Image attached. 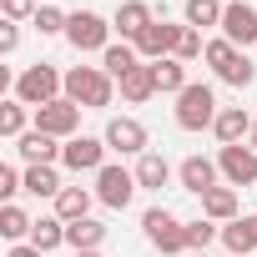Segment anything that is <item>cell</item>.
I'll list each match as a JSON object with an SVG mask.
<instances>
[{
    "instance_id": "obj_1",
    "label": "cell",
    "mask_w": 257,
    "mask_h": 257,
    "mask_svg": "<svg viewBox=\"0 0 257 257\" xmlns=\"http://www.w3.org/2000/svg\"><path fill=\"white\" fill-rule=\"evenodd\" d=\"M111 96H116V81L101 66H71L66 71V101H76L81 111H101V106H111Z\"/></svg>"
},
{
    "instance_id": "obj_2",
    "label": "cell",
    "mask_w": 257,
    "mask_h": 257,
    "mask_svg": "<svg viewBox=\"0 0 257 257\" xmlns=\"http://www.w3.org/2000/svg\"><path fill=\"white\" fill-rule=\"evenodd\" d=\"M66 96V76L56 71V66H31V71H21L16 76V101H26V106H51V101H61Z\"/></svg>"
},
{
    "instance_id": "obj_3",
    "label": "cell",
    "mask_w": 257,
    "mask_h": 257,
    "mask_svg": "<svg viewBox=\"0 0 257 257\" xmlns=\"http://www.w3.org/2000/svg\"><path fill=\"white\" fill-rule=\"evenodd\" d=\"M217 96H212V86H202V81H192L182 96H177V126L182 132H207V126H217Z\"/></svg>"
},
{
    "instance_id": "obj_4",
    "label": "cell",
    "mask_w": 257,
    "mask_h": 257,
    "mask_svg": "<svg viewBox=\"0 0 257 257\" xmlns=\"http://www.w3.org/2000/svg\"><path fill=\"white\" fill-rule=\"evenodd\" d=\"M142 232H147V242L157 247V252H187V222H177L167 207H152V212H142Z\"/></svg>"
},
{
    "instance_id": "obj_5",
    "label": "cell",
    "mask_w": 257,
    "mask_h": 257,
    "mask_svg": "<svg viewBox=\"0 0 257 257\" xmlns=\"http://www.w3.org/2000/svg\"><path fill=\"white\" fill-rule=\"evenodd\" d=\"M111 31H116V26H111L106 16H96V11H76L71 26H66V41L86 56V51H106V46H111Z\"/></svg>"
},
{
    "instance_id": "obj_6",
    "label": "cell",
    "mask_w": 257,
    "mask_h": 257,
    "mask_svg": "<svg viewBox=\"0 0 257 257\" xmlns=\"http://www.w3.org/2000/svg\"><path fill=\"white\" fill-rule=\"evenodd\" d=\"M132 197H137V172H126V167H111V162L96 172V202H106V207L126 212V207H132Z\"/></svg>"
},
{
    "instance_id": "obj_7",
    "label": "cell",
    "mask_w": 257,
    "mask_h": 257,
    "mask_svg": "<svg viewBox=\"0 0 257 257\" xmlns=\"http://www.w3.org/2000/svg\"><path fill=\"white\" fill-rule=\"evenodd\" d=\"M76 126H81V106L66 101V96L36 111V132H46V137H56V142H71V137H76Z\"/></svg>"
},
{
    "instance_id": "obj_8",
    "label": "cell",
    "mask_w": 257,
    "mask_h": 257,
    "mask_svg": "<svg viewBox=\"0 0 257 257\" xmlns=\"http://www.w3.org/2000/svg\"><path fill=\"white\" fill-rule=\"evenodd\" d=\"M101 142H106L111 152H121V157H147V126H142L137 116H111Z\"/></svg>"
},
{
    "instance_id": "obj_9",
    "label": "cell",
    "mask_w": 257,
    "mask_h": 257,
    "mask_svg": "<svg viewBox=\"0 0 257 257\" xmlns=\"http://www.w3.org/2000/svg\"><path fill=\"white\" fill-rule=\"evenodd\" d=\"M217 172L227 177V187H257V152L242 147H222L217 152Z\"/></svg>"
},
{
    "instance_id": "obj_10",
    "label": "cell",
    "mask_w": 257,
    "mask_h": 257,
    "mask_svg": "<svg viewBox=\"0 0 257 257\" xmlns=\"http://www.w3.org/2000/svg\"><path fill=\"white\" fill-rule=\"evenodd\" d=\"M222 36H227L237 51L257 46V11L247 6V0H227V11H222Z\"/></svg>"
},
{
    "instance_id": "obj_11",
    "label": "cell",
    "mask_w": 257,
    "mask_h": 257,
    "mask_svg": "<svg viewBox=\"0 0 257 257\" xmlns=\"http://www.w3.org/2000/svg\"><path fill=\"white\" fill-rule=\"evenodd\" d=\"M182 36H187V26H167V21H157V26H147V36L137 41V56H142V61H167V56H177Z\"/></svg>"
},
{
    "instance_id": "obj_12",
    "label": "cell",
    "mask_w": 257,
    "mask_h": 257,
    "mask_svg": "<svg viewBox=\"0 0 257 257\" xmlns=\"http://www.w3.org/2000/svg\"><path fill=\"white\" fill-rule=\"evenodd\" d=\"M106 142H96V137H71L66 142V152H61V162L71 167V172H101L106 167Z\"/></svg>"
},
{
    "instance_id": "obj_13",
    "label": "cell",
    "mask_w": 257,
    "mask_h": 257,
    "mask_svg": "<svg viewBox=\"0 0 257 257\" xmlns=\"http://www.w3.org/2000/svg\"><path fill=\"white\" fill-rule=\"evenodd\" d=\"M252 126H257V121H252L242 106H222L212 132H217V142H222V147H242V142H252Z\"/></svg>"
},
{
    "instance_id": "obj_14",
    "label": "cell",
    "mask_w": 257,
    "mask_h": 257,
    "mask_svg": "<svg viewBox=\"0 0 257 257\" xmlns=\"http://www.w3.org/2000/svg\"><path fill=\"white\" fill-rule=\"evenodd\" d=\"M116 31H121V41H142L147 36V26H157V16H152V6H147V0H126V6L116 11V21H111Z\"/></svg>"
},
{
    "instance_id": "obj_15",
    "label": "cell",
    "mask_w": 257,
    "mask_h": 257,
    "mask_svg": "<svg viewBox=\"0 0 257 257\" xmlns=\"http://www.w3.org/2000/svg\"><path fill=\"white\" fill-rule=\"evenodd\" d=\"M16 152L26 157V167H56L66 147H56V137H46V132H36V126H31V132L16 142Z\"/></svg>"
},
{
    "instance_id": "obj_16",
    "label": "cell",
    "mask_w": 257,
    "mask_h": 257,
    "mask_svg": "<svg viewBox=\"0 0 257 257\" xmlns=\"http://www.w3.org/2000/svg\"><path fill=\"white\" fill-rule=\"evenodd\" d=\"M177 177H182V187H187V192L207 197V192L217 187V177H222V172H217V162H212V157H187V162L177 167Z\"/></svg>"
},
{
    "instance_id": "obj_17",
    "label": "cell",
    "mask_w": 257,
    "mask_h": 257,
    "mask_svg": "<svg viewBox=\"0 0 257 257\" xmlns=\"http://www.w3.org/2000/svg\"><path fill=\"white\" fill-rule=\"evenodd\" d=\"M116 86H121V96L132 101V106H142V101H152V96H157V71H152V61H142V66H132V71H126V76L116 81Z\"/></svg>"
},
{
    "instance_id": "obj_18",
    "label": "cell",
    "mask_w": 257,
    "mask_h": 257,
    "mask_svg": "<svg viewBox=\"0 0 257 257\" xmlns=\"http://www.w3.org/2000/svg\"><path fill=\"white\" fill-rule=\"evenodd\" d=\"M101 242H106V227H101L96 217L66 222V247H76V252H101Z\"/></svg>"
},
{
    "instance_id": "obj_19",
    "label": "cell",
    "mask_w": 257,
    "mask_h": 257,
    "mask_svg": "<svg viewBox=\"0 0 257 257\" xmlns=\"http://www.w3.org/2000/svg\"><path fill=\"white\" fill-rule=\"evenodd\" d=\"M222 242H227L232 257L257 252V217H237V222H227V227H222Z\"/></svg>"
},
{
    "instance_id": "obj_20",
    "label": "cell",
    "mask_w": 257,
    "mask_h": 257,
    "mask_svg": "<svg viewBox=\"0 0 257 257\" xmlns=\"http://www.w3.org/2000/svg\"><path fill=\"white\" fill-rule=\"evenodd\" d=\"M132 66H142V56H137V46H132V41H121V46L111 41V46L101 51V71H106L111 81H121V76L132 71Z\"/></svg>"
},
{
    "instance_id": "obj_21",
    "label": "cell",
    "mask_w": 257,
    "mask_h": 257,
    "mask_svg": "<svg viewBox=\"0 0 257 257\" xmlns=\"http://www.w3.org/2000/svg\"><path fill=\"white\" fill-rule=\"evenodd\" d=\"M91 197H96V192H86V187H61V197H56V217H61V222H81V217H91Z\"/></svg>"
},
{
    "instance_id": "obj_22",
    "label": "cell",
    "mask_w": 257,
    "mask_h": 257,
    "mask_svg": "<svg viewBox=\"0 0 257 257\" xmlns=\"http://www.w3.org/2000/svg\"><path fill=\"white\" fill-rule=\"evenodd\" d=\"M202 212L207 222H237V187H212L202 197Z\"/></svg>"
},
{
    "instance_id": "obj_23",
    "label": "cell",
    "mask_w": 257,
    "mask_h": 257,
    "mask_svg": "<svg viewBox=\"0 0 257 257\" xmlns=\"http://www.w3.org/2000/svg\"><path fill=\"white\" fill-rule=\"evenodd\" d=\"M152 71H157V91H167V96H182L192 81H187V66L177 61V56H167V61H152Z\"/></svg>"
},
{
    "instance_id": "obj_24",
    "label": "cell",
    "mask_w": 257,
    "mask_h": 257,
    "mask_svg": "<svg viewBox=\"0 0 257 257\" xmlns=\"http://www.w3.org/2000/svg\"><path fill=\"white\" fill-rule=\"evenodd\" d=\"M167 182H172V167H167V157L147 152V157L137 162V187H147V192H162Z\"/></svg>"
},
{
    "instance_id": "obj_25",
    "label": "cell",
    "mask_w": 257,
    "mask_h": 257,
    "mask_svg": "<svg viewBox=\"0 0 257 257\" xmlns=\"http://www.w3.org/2000/svg\"><path fill=\"white\" fill-rule=\"evenodd\" d=\"M222 11H227L222 0H187V26L192 31H212V26L222 31Z\"/></svg>"
},
{
    "instance_id": "obj_26",
    "label": "cell",
    "mask_w": 257,
    "mask_h": 257,
    "mask_svg": "<svg viewBox=\"0 0 257 257\" xmlns=\"http://www.w3.org/2000/svg\"><path fill=\"white\" fill-rule=\"evenodd\" d=\"M31 227H36V222H31L16 202H6V207H0V237H6L11 247H16V242H26V237H31Z\"/></svg>"
},
{
    "instance_id": "obj_27",
    "label": "cell",
    "mask_w": 257,
    "mask_h": 257,
    "mask_svg": "<svg viewBox=\"0 0 257 257\" xmlns=\"http://www.w3.org/2000/svg\"><path fill=\"white\" fill-rule=\"evenodd\" d=\"M61 242H66V222H61V217H41V222L31 227V247H36V252H56Z\"/></svg>"
},
{
    "instance_id": "obj_28",
    "label": "cell",
    "mask_w": 257,
    "mask_h": 257,
    "mask_svg": "<svg viewBox=\"0 0 257 257\" xmlns=\"http://www.w3.org/2000/svg\"><path fill=\"white\" fill-rule=\"evenodd\" d=\"M26 192H31V197H61L56 167H26Z\"/></svg>"
},
{
    "instance_id": "obj_29",
    "label": "cell",
    "mask_w": 257,
    "mask_h": 257,
    "mask_svg": "<svg viewBox=\"0 0 257 257\" xmlns=\"http://www.w3.org/2000/svg\"><path fill=\"white\" fill-rule=\"evenodd\" d=\"M0 137H11V142L26 137V101H6L0 106Z\"/></svg>"
},
{
    "instance_id": "obj_30",
    "label": "cell",
    "mask_w": 257,
    "mask_h": 257,
    "mask_svg": "<svg viewBox=\"0 0 257 257\" xmlns=\"http://www.w3.org/2000/svg\"><path fill=\"white\" fill-rule=\"evenodd\" d=\"M66 26H71V16H66L61 6H41V11H36V31H41V36H66Z\"/></svg>"
},
{
    "instance_id": "obj_31",
    "label": "cell",
    "mask_w": 257,
    "mask_h": 257,
    "mask_svg": "<svg viewBox=\"0 0 257 257\" xmlns=\"http://www.w3.org/2000/svg\"><path fill=\"white\" fill-rule=\"evenodd\" d=\"M202 61H207V66H212L217 76H222V71H227V66L237 61V46H232L227 36H217V41H207V56H202Z\"/></svg>"
},
{
    "instance_id": "obj_32",
    "label": "cell",
    "mask_w": 257,
    "mask_h": 257,
    "mask_svg": "<svg viewBox=\"0 0 257 257\" xmlns=\"http://www.w3.org/2000/svg\"><path fill=\"white\" fill-rule=\"evenodd\" d=\"M217 237H222V227H212V222H202V217L187 222V252H207Z\"/></svg>"
},
{
    "instance_id": "obj_33",
    "label": "cell",
    "mask_w": 257,
    "mask_h": 257,
    "mask_svg": "<svg viewBox=\"0 0 257 257\" xmlns=\"http://www.w3.org/2000/svg\"><path fill=\"white\" fill-rule=\"evenodd\" d=\"M222 81H227V86H237V91H242V86H252V81H257V66H252V61H247V56H242V51H237V61H232V66H227V71H222Z\"/></svg>"
},
{
    "instance_id": "obj_34",
    "label": "cell",
    "mask_w": 257,
    "mask_h": 257,
    "mask_svg": "<svg viewBox=\"0 0 257 257\" xmlns=\"http://www.w3.org/2000/svg\"><path fill=\"white\" fill-rule=\"evenodd\" d=\"M197 56H207V46H202V31L187 26V36H182V46H177V61L187 66V61H197Z\"/></svg>"
},
{
    "instance_id": "obj_35",
    "label": "cell",
    "mask_w": 257,
    "mask_h": 257,
    "mask_svg": "<svg viewBox=\"0 0 257 257\" xmlns=\"http://www.w3.org/2000/svg\"><path fill=\"white\" fill-rule=\"evenodd\" d=\"M0 11H6V21L16 26V21H26V16L36 21V11H41V6H36V0H0Z\"/></svg>"
},
{
    "instance_id": "obj_36",
    "label": "cell",
    "mask_w": 257,
    "mask_h": 257,
    "mask_svg": "<svg viewBox=\"0 0 257 257\" xmlns=\"http://www.w3.org/2000/svg\"><path fill=\"white\" fill-rule=\"evenodd\" d=\"M16 192H26V172H16V167H0V197H16Z\"/></svg>"
},
{
    "instance_id": "obj_37",
    "label": "cell",
    "mask_w": 257,
    "mask_h": 257,
    "mask_svg": "<svg viewBox=\"0 0 257 257\" xmlns=\"http://www.w3.org/2000/svg\"><path fill=\"white\" fill-rule=\"evenodd\" d=\"M16 46H21V31H16V26H0V51H6V56H11Z\"/></svg>"
},
{
    "instance_id": "obj_38",
    "label": "cell",
    "mask_w": 257,
    "mask_h": 257,
    "mask_svg": "<svg viewBox=\"0 0 257 257\" xmlns=\"http://www.w3.org/2000/svg\"><path fill=\"white\" fill-rule=\"evenodd\" d=\"M6 257H46V252H36V247H31V242H16V247H11V252H6Z\"/></svg>"
},
{
    "instance_id": "obj_39",
    "label": "cell",
    "mask_w": 257,
    "mask_h": 257,
    "mask_svg": "<svg viewBox=\"0 0 257 257\" xmlns=\"http://www.w3.org/2000/svg\"><path fill=\"white\" fill-rule=\"evenodd\" d=\"M247 147H252V152H257V126H252V142H247Z\"/></svg>"
},
{
    "instance_id": "obj_40",
    "label": "cell",
    "mask_w": 257,
    "mask_h": 257,
    "mask_svg": "<svg viewBox=\"0 0 257 257\" xmlns=\"http://www.w3.org/2000/svg\"><path fill=\"white\" fill-rule=\"evenodd\" d=\"M76 257H101V252H76Z\"/></svg>"
},
{
    "instance_id": "obj_41",
    "label": "cell",
    "mask_w": 257,
    "mask_h": 257,
    "mask_svg": "<svg viewBox=\"0 0 257 257\" xmlns=\"http://www.w3.org/2000/svg\"><path fill=\"white\" fill-rule=\"evenodd\" d=\"M192 257H207V252H192Z\"/></svg>"
}]
</instances>
